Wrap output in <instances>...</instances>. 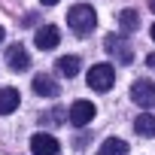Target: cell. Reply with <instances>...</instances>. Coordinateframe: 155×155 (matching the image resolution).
<instances>
[{
  "label": "cell",
  "instance_id": "9",
  "mask_svg": "<svg viewBox=\"0 0 155 155\" xmlns=\"http://www.w3.org/2000/svg\"><path fill=\"white\" fill-rule=\"evenodd\" d=\"M34 91H37L40 97H58L61 88H58V82L52 79L49 73H37V76H34Z\"/></svg>",
  "mask_w": 155,
  "mask_h": 155
},
{
  "label": "cell",
  "instance_id": "8",
  "mask_svg": "<svg viewBox=\"0 0 155 155\" xmlns=\"http://www.w3.org/2000/svg\"><path fill=\"white\" fill-rule=\"evenodd\" d=\"M6 61H9V67L15 70V73H25L28 67H31V58H28V52H25V46H9L6 49Z\"/></svg>",
  "mask_w": 155,
  "mask_h": 155
},
{
  "label": "cell",
  "instance_id": "18",
  "mask_svg": "<svg viewBox=\"0 0 155 155\" xmlns=\"http://www.w3.org/2000/svg\"><path fill=\"white\" fill-rule=\"evenodd\" d=\"M149 6H152V12H155V0H149Z\"/></svg>",
  "mask_w": 155,
  "mask_h": 155
},
{
  "label": "cell",
  "instance_id": "16",
  "mask_svg": "<svg viewBox=\"0 0 155 155\" xmlns=\"http://www.w3.org/2000/svg\"><path fill=\"white\" fill-rule=\"evenodd\" d=\"M146 64H149V67H155V55H149V58H146Z\"/></svg>",
  "mask_w": 155,
  "mask_h": 155
},
{
  "label": "cell",
  "instance_id": "19",
  "mask_svg": "<svg viewBox=\"0 0 155 155\" xmlns=\"http://www.w3.org/2000/svg\"><path fill=\"white\" fill-rule=\"evenodd\" d=\"M152 40H155V25H152Z\"/></svg>",
  "mask_w": 155,
  "mask_h": 155
},
{
  "label": "cell",
  "instance_id": "6",
  "mask_svg": "<svg viewBox=\"0 0 155 155\" xmlns=\"http://www.w3.org/2000/svg\"><path fill=\"white\" fill-rule=\"evenodd\" d=\"M31 152L34 155H58L61 152V143L49 134H34L31 137Z\"/></svg>",
  "mask_w": 155,
  "mask_h": 155
},
{
  "label": "cell",
  "instance_id": "4",
  "mask_svg": "<svg viewBox=\"0 0 155 155\" xmlns=\"http://www.w3.org/2000/svg\"><path fill=\"white\" fill-rule=\"evenodd\" d=\"M104 46L110 49V55H113L119 64H131V61H134V52H131V46H128V43H125L119 34H110V37L104 40Z\"/></svg>",
  "mask_w": 155,
  "mask_h": 155
},
{
  "label": "cell",
  "instance_id": "14",
  "mask_svg": "<svg viewBox=\"0 0 155 155\" xmlns=\"http://www.w3.org/2000/svg\"><path fill=\"white\" fill-rule=\"evenodd\" d=\"M119 25H122V31H137L140 18H137V12H134V9H122V15H119Z\"/></svg>",
  "mask_w": 155,
  "mask_h": 155
},
{
  "label": "cell",
  "instance_id": "10",
  "mask_svg": "<svg viewBox=\"0 0 155 155\" xmlns=\"http://www.w3.org/2000/svg\"><path fill=\"white\" fill-rule=\"evenodd\" d=\"M79 70H82V61L76 58V55H64V58H58V73H61V76L73 79V76H79Z\"/></svg>",
  "mask_w": 155,
  "mask_h": 155
},
{
  "label": "cell",
  "instance_id": "11",
  "mask_svg": "<svg viewBox=\"0 0 155 155\" xmlns=\"http://www.w3.org/2000/svg\"><path fill=\"white\" fill-rule=\"evenodd\" d=\"M18 110V91L15 88H0V113H15Z\"/></svg>",
  "mask_w": 155,
  "mask_h": 155
},
{
  "label": "cell",
  "instance_id": "2",
  "mask_svg": "<svg viewBox=\"0 0 155 155\" xmlns=\"http://www.w3.org/2000/svg\"><path fill=\"white\" fill-rule=\"evenodd\" d=\"M113 82H116V70H113V64H94V67L88 70V85H91L94 91H110Z\"/></svg>",
  "mask_w": 155,
  "mask_h": 155
},
{
  "label": "cell",
  "instance_id": "20",
  "mask_svg": "<svg viewBox=\"0 0 155 155\" xmlns=\"http://www.w3.org/2000/svg\"><path fill=\"white\" fill-rule=\"evenodd\" d=\"M0 40H3V28H0Z\"/></svg>",
  "mask_w": 155,
  "mask_h": 155
},
{
  "label": "cell",
  "instance_id": "7",
  "mask_svg": "<svg viewBox=\"0 0 155 155\" xmlns=\"http://www.w3.org/2000/svg\"><path fill=\"white\" fill-rule=\"evenodd\" d=\"M58 43H61V31H58L55 25H43V28L37 31V49L49 52V49H55Z\"/></svg>",
  "mask_w": 155,
  "mask_h": 155
},
{
  "label": "cell",
  "instance_id": "3",
  "mask_svg": "<svg viewBox=\"0 0 155 155\" xmlns=\"http://www.w3.org/2000/svg\"><path fill=\"white\" fill-rule=\"evenodd\" d=\"M131 101H134L137 107H143V110L155 107V82H152V79L134 82V85H131Z\"/></svg>",
  "mask_w": 155,
  "mask_h": 155
},
{
  "label": "cell",
  "instance_id": "12",
  "mask_svg": "<svg viewBox=\"0 0 155 155\" xmlns=\"http://www.w3.org/2000/svg\"><path fill=\"white\" fill-rule=\"evenodd\" d=\"M134 131H137L140 137H155V116H149V113L137 116V119H134Z\"/></svg>",
  "mask_w": 155,
  "mask_h": 155
},
{
  "label": "cell",
  "instance_id": "15",
  "mask_svg": "<svg viewBox=\"0 0 155 155\" xmlns=\"http://www.w3.org/2000/svg\"><path fill=\"white\" fill-rule=\"evenodd\" d=\"M40 119H43V125H61V122H64V113H61V110L55 107V110H49V113H43Z\"/></svg>",
  "mask_w": 155,
  "mask_h": 155
},
{
  "label": "cell",
  "instance_id": "1",
  "mask_svg": "<svg viewBox=\"0 0 155 155\" xmlns=\"http://www.w3.org/2000/svg\"><path fill=\"white\" fill-rule=\"evenodd\" d=\"M67 25H70V31H73L76 37H88V34L94 31V25H97V12H94L88 3H76V6H70V12H67Z\"/></svg>",
  "mask_w": 155,
  "mask_h": 155
},
{
  "label": "cell",
  "instance_id": "13",
  "mask_svg": "<svg viewBox=\"0 0 155 155\" xmlns=\"http://www.w3.org/2000/svg\"><path fill=\"white\" fill-rule=\"evenodd\" d=\"M97 155H128V143L119 140V137H110V140H104Z\"/></svg>",
  "mask_w": 155,
  "mask_h": 155
},
{
  "label": "cell",
  "instance_id": "5",
  "mask_svg": "<svg viewBox=\"0 0 155 155\" xmlns=\"http://www.w3.org/2000/svg\"><path fill=\"white\" fill-rule=\"evenodd\" d=\"M94 104L91 101H76L73 107H70V113H67V119H70V125H76V128H82V125H88L91 119H94Z\"/></svg>",
  "mask_w": 155,
  "mask_h": 155
},
{
  "label": "cell",
  "instance_id": "17",
  "mask_svg": "<svg viewBox=\"0 0 155 155\" xmlns=\"http://www.w3.org/2000/svg\"><path fill=\"white\" fill-rule=\"evenodd\" d=\"M40 3H46V6H55V3H58V0H40Z\"/></svg>",
  "mask_w": 155,
  "mask_h": 155
}]
</instances>
